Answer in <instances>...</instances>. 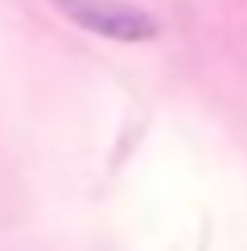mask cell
I'll list each match as a JSON object with an SVG mask.
<instances>
[{"label":"cell","mask_w":247,"mask_h":251,"mask_svg":"<svg viewBox=\"0 0 247 251\" xmlns=\"http://www.w3.org/2000/svg\"><path fill=\"white\" fill-rule=\"evenodd\" d=\"M58 8L78 29L99 33L107 41H124V46H140V41H152L161 33L157 17L136 4H124V0H58Z\"/></svg>","instance_id":"cell-1"}]
</instances>
